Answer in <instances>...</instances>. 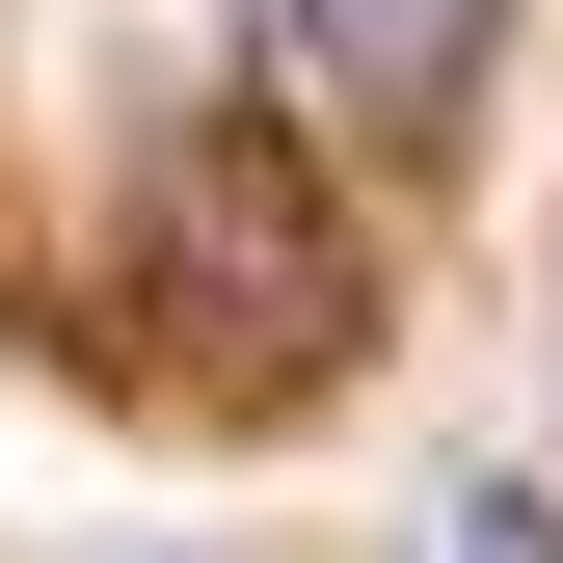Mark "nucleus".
<instances>
[{
  "label": "nucleus",
  "mask_w": 563,
  "mask_h": 563,
  "mask_svg": "<svg viewBox=\"0 0 563 563\" xmlns=\"http://www.w3.org/2000/svg\"><path fill=\"white\" fill-rule=\"evenodd\" d=\"M483 27H510V0H268V54H296V108L349 162H430L456 81H483Z\"/></svg>",
  "instance_id": "obj_1"
},
{
  "label": "nucleus",
  "mask_w": 563,
  "mask_h": 563,
  "mask_svg": "<svg viewBox=\"0 0 563 563\" xmlns=\"http://www.w3.org/2000/svg\"><path fill=\"white\" fill-rule=\"evenodd\" d=\"M456 563H563V510L537 483H456Z\"/></svg>",
  "instance_id": "obj_2"
}]
</instances>
